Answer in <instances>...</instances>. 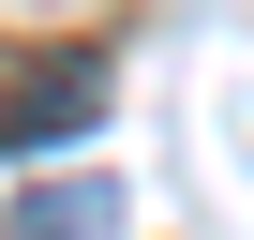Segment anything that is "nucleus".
I'll return each mask as SVG.
<instances>
[{
	"instance_id": "nucleus-1",
	"label": "nucleus",
	"mask_w": 254,
	"mask_h": 240,
	"mask_svg": "<svg viewBox=\"0 0 254 240\" xmlns=\"http://www.w3.org/2000/svg\"><path fill=\"white\" fill-rule=\"evenodd\" d=\"M75 120H105V60H45V75H15V90H0V135H15V150H45V135H75Z\"/></svg>"
},
{
	"instance_id": "nucleus-2",
	"label": "nucleus",
	"mask_w": 254,
	"mask_h": 240,
	"mask_svg": "<svg viewBox=\"0 0 254 240\" xmlns=\"http://www.w3.org/2000/svg\"><path fill=\"white\" fill-rule=\"evenodd\" d=\"M105 210H120V180H30L0 210V240H105Z\"/></svg>"
}]
</instances>
